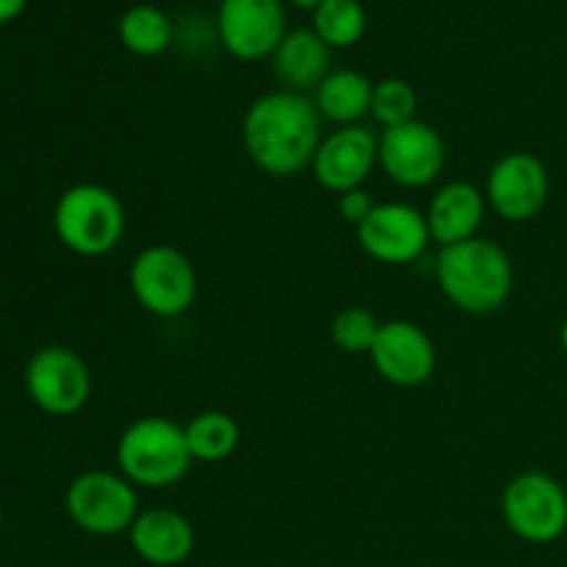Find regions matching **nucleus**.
Instances as JSON below:
<instances>
[{
  "label": "nucleus",
  "instance_id": "1",
  "mask_svg": "<svg viewBox=\"0 0 567 567\" xmlns=\"http://www.w3.org/2000/svg\"><path fill=\"white\" fill-rule=\"evenodd\" d=\"M244 147L260 172L275 177L299 175L313 164L321 144V114L299 92H271L244 114Z\"/></svg>",
  "mask_w": 567,
  "mask_h": 567
},
{
  "label": "nucleus",
  "instance_id": "2",
  "mask_svg": "<svg viewBox=\"0 0 567 567\" xmlns=\"http://www.w3.org/2000/svg\"><path fill=\"white\" fill-rule=\"evenodd\" d=\"M435 271L449 302L465 313H493L513 293V264L507 252L487 238L476 236L441 247Z\"/></svg>",
  "mask_w": 567,
  "mask_h": 567
},
{
  "label": "nucleus",
  "instance_id": "3",
  "mask_svg": "<svg viewBox=\"0 0 567 567\" xmlns=\"http://www.w3.org/2000/svg\"><path fill=\"white\" fill-rule=\"evenodd\" d=\"M116 463L131 485H177L194 463L186 443V426L175 424L164 415H147V419L133 421L120 437Z\"/></svg>",
  "mask_w": 567,
  "mask_h": 567
},
{
  "label": "nucleus",
  "instance_id": "4",
  "mask_svg": "<svg viewBox=\"0 0 567 567\" xmlns=\"http://www.w3.org/2000/svg\"><path fill=\"white\" fill-rule=\"evenodd\" d=\"M59 241L83 258L111 252L125 236V208L111 188L97 183H78L66 188L53 210Z\"/></svg>",
  "mask_w": 567,
  "mask_h": 567
},
{
  "label": "nucleus",
  "instance_id": "5",
  "mask_svg": "<svg viewBox=\"0 0 567 567\" xmlns=\"http://www.w3.org/2000/svg\"><path fill=\"white\" fill-rule=\"evenodd\" d=\"M131 291L147 313L175 319L197 299V271L186 252L169 244H153L133 260Z\"/></svg>",
  "mask_w": 567,
  "mask_h": 567
},
{
  "label": "nucleus",
  "instance_id": "6",
  "mask_svg": "<svg viewBox=\"0 0 567 567\" xmlns=\"http://www.w3.org/2000/svg\"><path fill=\"white\" fill-rule=\"evenodd\" d=\"M66 515L81 532L114 537L131 532L138 518V498L131 482L111 471H86L75 476L64 496Z\"/></svg>",
  "mask_w": 567,
  "mask_h": 567
},
{
  "label": "nucleus",
  "instance_id": "7",
  "mask_svg": "<svg viewBox=\"0 0 567 567\" xmlns=\"http://www.w3.org/2000/svg\"><path fill=\"white\" fill-rule=\"evenodd\" d=\"M502 513L513 535L546 546L567 529V493L554 476L529 471L515 476L502 498Z\"/></svg>",
  "mask_w": 567,
  "mask_h": 567
},
{
  "label": "nucleus",
  "instance_id": "8",
  "mask_svg": "<svg viewBox=\"0 0 567 567\" xmlns=\"http://www.w3.org/2000/svg\"><path fill=\"white\" fill-rule=\"evenodd\" d=\"M25 388L31 402L48 415H75L92 396V374L75 349L42 347L25 365Z\"/></svg>",
  "mask_w": 567,
  "mask_h": 567
},
{
  "label": "nucleus",
  "instance_id": "9",
  "mask_svg": "<svg viewBox=\"0 0 567 567\" xmlns=\"http://www.w3.org/2000/svg\"><path fill=\"white\" fill-rule=\"evenodd\" d=\"M286 9L280 0H221L216 37L221 48L241 61L275 55L286 39Z\"/></svg>",
  "mask_w": 567,
  "mask_h": 567
},
{
  "label": "nucleus",
  "instance_id": "10",
  "mask_svg": "<svg viewBox=\"0 0 567 567\" xmlns=\"http://www.w3.org/2000/svg\"><path fill=\"white\" fill-rule=\"evenodd\" d=\"M446 164V144L441 133L424 120L385 127L380 138V166L393 183L421 188L437 181Z\"/></svg>",
  "mask_w": 567,
  "mask_h": 567
},
{
  "label": "nucleus",
  "instance_id": "11",
  "mask_svg": "<svg viewBox=\"0 0 567 567\" xmlns=\"http://www.w3.org/2000/svg\"><path fill=\"white\" fill-rule=\"evenodd\" d=\"M360 247L380 264H410L430 244V225L421 210L404 203L374 205L358 225Z\"/></svg>",
  "mask_w": 567,
  "mask_h": 567
},
{
  "label": "nucleus",
  "instance_id": "12",
  "mask_svg": "<svg viewBox=\"0 0 567 567\" xmlns=\"http://www.w3.org/2000/svg\"><path fill=\"white\" fill-rule=\"evenodd\" d=\"M548 199V172L532 153H509L496 161L487 175V203L502 219L526 221L543 210Z\"/></svg>",
  "mask_w": 567,
  "mask_h": 567
},
{
  "label": "nucleus",
  "instance_id": "13",
  "mask_svg": "<svg viewBox=\"0 0 567 567\" xmlns=\"http://www.w3.org/2000/svg\"><path fill=\"white\" fill-rule=\"evenodd\" d=\"M374 164H380V142L374 133L360 125L338 127L327 138H321L319 153L313 158V175L327 192L338 197L352 188H363Z\"/></svg>",
  "mask_w": 567,
  "mask_h": 567
},
{
  "label": "nucleus",
  "instance_id": "14",
  "mask_svg": "<svg viewBox=\"0 0 567 567\" xmlns=\"http://www.w3.org/2000/svg\"><path fill=\"white\" fill-rule=\"evenodd\" d=\"M371 360L382 380L399 388L424 385L435 371V343L413 321H388L377 332Z\"/></svg>",
  "mask_w": 567,
  "mask_h": 567
},
{
  "label": "nucleus",
  "instance_id": "15",
  "mask_svg": "<svg viewBox=\"0 0 567 567\" xmlns=\"http://www.w3.org/2000/svg\"><path fill=\"white\" fill-rule=\"evenodd\" d=\"M131 546L147 565L175 567L192 557L197 535L186 515L175 509H147L138 513L131 526Z\"/></svg>",
  "mask_w": 567,
  "mask_h": 567
},
{
  "label": "nucleus",
  "instance_id": "16",
  "mask_svg": "<svg viewBox=\"0 0 567 567\" xmlns=\"http://www.w3.org/2000/svg\"><path fill=\"white\" fill-rule=\"evenodd\" d=\"M482 219H485V194L471 183H446L441 192L432 197L426 225L430 236L441 247L468 241L476 238Z\"/></svg>",
  "mask_w": 567,
  "mask_h": 567
},
{
  "label": "nucleus",
  "instance_id": "17",
  "mask_svg": "<svg viewBox=\"0 0 567 567\" xmlns=\"http://www.w3.org/2000/svg\"><path fill=\"white\" fill-rule=\"evenodd\" d=\"M275 72L288 92L305 94L308 89H319L330 75V48L321 42L313 28L288 31L280 48L275 50Z\"/></svg>",
  "mask_w": 567,
  "mask_h": 567
},
{
  "label": "nucleus",
  "instance_id": "18",
  "mask_svg": "<svg viewBox=\"0 0 567 567\" xmlns=\"http://www.w3.org/2000/svg\"><path fill=\"white\" fill-rule=\"evenodd\" d=\"M374 83L358 70H336L316 89V109L324 120L349 127L371 114Z\"/></svg>",
  "mask_w": 567,
  "mask_h": 567
},
{
  "label": "nucleus",
  "instance_id": "19",
  "mask_svg": "<svg viewBox=\"0 0 567 567\" xmlns=\"http://www.w3.org/2000/svg\"><path fill=\"white\" fill-rule=\"evenodd\" d=\"M120 42L133 55H144V59L161 55L175 42V25H172L169 14L161 11L158 6L138 3L122 14Z\"/></svg>",
  "mask_w": 567,
  "mask_h": 567
},
{
  "label": "nucleus",
  "instance_id": "20",
  "mask_svg": "<svg viewBox=\"0 0 567 567\" xmlns=\"http://www.w3.org/2000/svg\"><path fill=\"white\" fill-rule=\"evenodd\" d=\"M238 441H241V430H238L236 419L221 410L199 413L186 424L188 452L199 463H221L236 452Z\"/></svg>",
  "mask_w": 567,
  "mask_h": 567
},
{
  "label": "nucleus",
  "instance_id": "21",
  "mask_svg": "<svg viewBox=\"0 0 567 567\" xmlns=\"http://www.w3.org/2000/svg\"><path fill=\"white\" fill-rule=\"evenodd\" d=\"M313 31L327 48H352L365 33V11L360 0H324L313 11Z\"/></svg>",
  "mask_w": 567,
  "mask_h": 567
},
{
  "label": "nucleus",
  "instance_id": "22",
  "mask_svg": "<svg viewBox=\"0 0 567 567\" xmlns=\"http://www.w3.org/2000/svg\"><path fill=\"white\" fill-rule=\"evenodd\" d=\"M419 109V94L402 78H385L374 83V97H371V114L382 127H396L415 120Z\"/></svg>",
  "mask_w": 567,
  "mask_h": 567
},
{
  "label": "nucleus",
  "instance_id": "23",
  "mask_svg": "<svg viewBox=\"0 0 567 567\" xmlns=\"http://www.w3.org/2000/svg\"><path fill=\"white\" fill-rule=\"evenodd\" d=\"M380 321L371 310L365 308H343L341 313H336L330 324V336L336 341L338 349L349 354H363L371 352L377 341V332H380Z\"/></svg>",
  "mask_w": 567,
  "mask_h": 567
},
{
  "label": "nucleus",
  "instance_id": "24",
  "mask_svg": "<svg viewBox=\"0 0 567 567\" xmlns=\"http://www.w3.org/2000/svg\"><path fill=\"white\" fill-rule=\"evenodd\" d=\"M374 199L369 197V194L363 192V188H352V192L341 194V199H338V210H341L343 219L349 221V225H363L365 216L374 210Z\"/></svg>",
  "mask_w": 567,
  "mask_h": 567
},
{
  "label": "nucleus",
  "instance_id": "25",
  "mask_svg": "<svg viewBox=\"0 0 567 567\" xmlns=\"http://www.w3.org/2000/svg\"><path fill=\"white\" fill-rule=\"evenodd\" d=\"M25 6L28 0H0V25H3V22L17 20V17L25 11Z\"/></svg>",
  "mask_w": 567,
  "mask_h": 567
},
{
  "label": "nucleus",
  "instance_id": "26",
  "mask_svg": "<svg viewBox=\"0 0 567 567\" xmlns=\"http://www.w3.org/2000/svg\"><path fill=\"white\" fill-rule=\"evenodd\" d=\"M291 3L302 11H316L321 3H324V0H291Z\"/></svg>",
  "mask_w": 567,
  "mask_h": 567
},
{
  "label": "nucleus",
  "instance_id": "27",
  "mask_svg": "<svg viewBox=\"0 0 567 567\" xmlns=\"http://www.w3.org/2000/svg\"><path fill=\"white\" fill-rule=\"evenodd\" d=\"M563 343H565V352H567V321H565V327H563Z\"/></svg>",
  "mask_w": 567,
  "mask_h": 567
},
{
  "label": "nucleus",
  "instance_id": "28",
  "mask_svg": "<svg viewBox=\"0 0 567 567\" xmlns=\"http://www.w3.org/2000/svg\"><path fill=\"white\" fill-rule=\"evenodd\" d=\"M0 524H3V504H0Z\"/></svg>",
  "mask_w": 567,
  "mask_h": 567
}]
</instances>
